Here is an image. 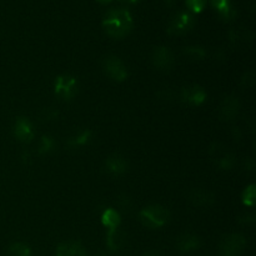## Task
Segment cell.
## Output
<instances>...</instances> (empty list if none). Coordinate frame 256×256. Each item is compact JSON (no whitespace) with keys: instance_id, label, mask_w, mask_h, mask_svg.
Masks as SVG:
<instances>
[{"instance_id":"obj_8","label":"cell","mask_w":256,"mask_h":256,"mask_svg":"<svg viewBox=\"0 0 256 256\" xmlns=\"http://www.w3.org/2000/svg\"><path fill=\"white\" fill-rule=\"evenodd\" d=\"M14 136L22 142H30L34 139V130H32V122L28 118H18L12 128Z\"/></svg>"},{"instance_id":"obj_22","label":"cell","mask_w":256,"mask_h":256,"mask_svg":"<svg viewBox=\"0 0 256 256\" xmlns=\"http://www.w3.org/2000/svg\"><path fill=\"white\" fill-rule=\"evenodd\" d=\"M256 202V186L250 185L242 192V202L248 206H254Z\"/></svg>"},{"instance_id":"obj_18","label":"cell","mask_w":256,"mask_h":256,"mask_svg":"<svg viewBox=\"0 0 256 256\" xmlns=\"http://www.w3.org/2000/svg\"><path fill=\"white\" fill-rule=\"evenodd\" d=\"M200 245V239L195 235L185 234L178 239V248L182 252H192V250L198 249Z\"/></svg>"},{"instance_id":"obj_25","label":"cell","mask_w":256,"mask_h":256,"mask_svg":"<svg viewBox=\"0 0 256 256\" xmlns=\"http://www.w3.org/2000/svg\"><path fill=\"white\" fill-rule=\"evenodd\" d=\"M58 112H55L52 108H46V109H44L42 112V114H40V119L42 120V122H50V120H55L58 118Z\"/></svg>"},{"instance_id":"obj_1","label":"cell","mask_w":256,"mask_h":256,"mask_svg":"<svg viewBox=\"0 0 256 256\" xmlns=\"http://www.w3.org/2000/svg\"><path fill=\"white\" fill-rule=\"evenodd\" d=\"M102 26L108 35L112 38H124L132 32V18L124 8H114L105 14Z\"/></svg>"},{"instance_id":"obj_4","label":"cell","mask_w":256,"mask_h":256,"mask_svg":"<svg viewBox=\"0 0 256 256\" xmlns=\"http://www.w3.org/2000/svg\"><path fill=\"white\" fill-rule=\"evenodd\" d=\"M246 240L240 234H230L224 236L220 244V252L222 256H240L245 249Z\"/></svg>"},{"instance_id":"obj_10","label":"cell","mask_w":256,"mask_h":256,"mask_svg":"<svg viewBox=\"0 0 256 256\" xmlns=\"http://www.w3.org/2000/svg\"><path fill=\"white\" fill-rule=\"evenodd\" d=\"M182 99L184 102H189V104L198 106V105H202L206 100V92L200 86L192 85V86L184 88L182 90Z\"/></svg>"},{"instance_id":"obj_12","label":"cell","mask_w":256,"mask_h":256,"mask_svg":"<svg viewBox=\"0 0 256 256\" xmlns=\"http://www.w3.org/2000/svg\"><path fill=\"white\" fill-rule=\"evenodd\" d=\"M240 102L238 98L228 96L225 98L222 102V106H220V116L222 120H232L236 116L238 112H239Z\"/></svg>"},{"instance_id":"obj_17","label":"cell","mask_w":256,"mask_h":256,"mask_svg":"<svg viewBox=\"0 0 256 256\" xmlns=\"http://www.w3.org/2000/svg\"><path fill=\"white\" fill-rule=\"evenodd\" d=\"M102 222L108 229H116V228H119L120 222H122L120 214L115 209L109 208V209H106L102 212Z\"/></svg>"},{"instance_id":"obj_20","label":"cell","mask_w":256,"mask_h":256,"mask_svg":"<svg viewBox=\"0 0 256 256\" xmlns=\"http://www.w3.org/2000/svg\"><path fill=\"white\" fill-rule=\"evenodd\" d=\"M56 148V142L55 140L52 139V136L49 135H44L40 140V144H39V154L40 155H45V154H50Z\"/></svg>"},{"instance_id":"obj_6","label":"cell","mask_w":256,"mask_h":256,"mask_svg":"<svg viewBox=\"0 0 256 256\" xmlns=\"http://www.w3.org/2000/svg\"><path fill=\"white\" fill-rule=\"evenodd\" d=\"M102 68L104 72L110 79L115 80V82H124L128 76V72L125 65L122 64V60L116 56L109 55L102 62Z\"/></svg>"},{"instance_id":"obj_15","label":"cell","mask_w":256,"mask_h":256,"mask_svg":"<svg viewBox=\"0 0 256 256\" xmlns=\"http://www.w3.org/2000/svg\"><path fill=\"white\" fill-rule=\"evenodd\" d=\"M189 198L190 202L198 206H209L215 200L214 195L205 190H192Z\"/></svg>"},{"instance_id":"obj_13","label":"cell","mask_w":256,"mask_h":256,"mask_svg":"<svg viewBox=\"0 0 256 256\" xmlns=\"http://www.w3.org/2000/svg\"><path fill=\"white\" fill-rule=\"evenodd\" d=\"M56 256H86V252L79 242H68L58 246Z\"/></svg>"},{"instance_id":"obj_14","label":"cell","mask_w":256,"mask_h":256,"mask_svg":"<svg viewBox=\"0 0 256 256\" xmlns=\"http://www.w3.org/2000/svg\"><path fill=\"white\" fill-rule=\"evenodd\" d=\"M125 240H126L125 232H122L119 228L108 230L106 242H108V246H109L112 250H119L120 248L124 246Z\"/></svg>"},{"instance_id":"obj_2","label":"cell","mask_w":256,"mask_h":256,"mask_svg":"<svg viewBox=\"0 0 256 256\" xmlns=\"http://www.w3.org/2000/svg\"><path fill=\"white\" fill-rule=\"evenodd\" d=\"M140 222L142 225L150 229H156V228L164 226L170 219V212L166 208L160 206V205H150L142 210L139 214Z\"/></svg>"},{"instance_id":"obj_19","label":"cell","mask_w":256,"mask_h":256,"mask_svg":"<svg viewBox=\"0 0 256 256\" xmlns=\"http://www.w3.org/2000/svg\"><path fill=\"white\" fill-rule=\"evenodd\" d=\"M92 139V132L89 129L82 130V132H78L75 136L70 138L69 139V145L70 146H82V145L88 144Z\"/></svg>"},{"instance_id":"obj_9","label":"cell","mask_w":256,"mask_h":256,"mask_svg":"<svg viewBox=\"0 0 256 256\" xmlns=\"http://www.w3.org/2000/svg\"><path fill=\"white\" fill-rule=\"evenodd\" d=\"M210 156L222 169L228 170L234 164V156L222 144H214L210 148Z\"/></svg>"},{"instance_id":"obj_26","label":"cell","mask_w":256,"mask_h":256,"mask_svg":"<svg viewBox=\"0 0 256 256\" xmlns=\"http://www.w3.org/2000/svg\"><path fill=\"white\" fill-rule=\"evenodd\" d=\"M144 256H162V254L158 252H148V254H145Z\"/></svg>"},{"instance_id":"obj_11","label":"cell","mask_w":256,"mask_h":256,"mask_svg":"<svg viewBox=\"0 0 256 256\" xmlns=\"http://www.w3.org/2000/svg\"><path fill=\"white\" fill-rule=\"evenodd\" d=\"M105 170L108 174L119 176L128 172V162L120 155H112L105 162Z\"/></svg>"},{"instance_id":"obj_28","label":"cell","mask_w":256,"mask_h":256,"mask_svg":"<svg viewBox=\"0 0 256 256\" xmlns=\"http://www.w3.org/2000/svg\"><path fill=\"white\" fill-rule=\"evenodd\" d=\"M165 2H166V4H169V5H172V0H165Z\"/></svg>"},{"instance_id":"obj_23","label":"cell","mask_w":256,"mask_h":256,"mask_svg":"<svg viewBox=\"0 0 256 256\" xmlns=\"http://www.w3.org/2000/svg\"><path fill=\"white\" fill-rule=\"evenodd\" d=\"M184 52L190 58V59H194V60H202L204 59L205 56V50L200 46L185 48Z\"/></svg>"},{"instance_id":"obj_7","label":"cell","mask_w":256,"mask_h":256,"mask_svg":"<svg viewBox=\"0 0 256 256\" xmlns=\"http://www.w3.org/2000/svg\"><path fill=\"white\" fill-rule=\"evenodd\" d=\"M152 62L155 68L162 72H170L174 66V55L168 48L158 46L155 48L152 55Z\"/></svg>"},{"instance_id":"obj_24","label":"cell","mask_w":256,"mask_h":256,"mask_svg":"<svg viewBox=\"0 0 256 256\" xmlns=\"http://www.w3.org/2000/svg\"><path fill=\"white\" fill-rule=\"evenodd\" d=\"M188 8L194 12H200L206 5V0H185Z\"/></svg>"},{"instance_id":"obj_3","label":"cell","mask_w":256,"mask_h":256,"mask_svg":"<svg viewBox=\"0 0 256 256\" xmlns=\"http://www.w3.org/2000/svg\"><path fill=\"white\" fill-rule=\"evenodd\" d=\"M54 92L62 100H72L78 92V82L70 75H60L55 79Z\"/></svg>"},{"instance_id":"obj_27","label":"cell","mask_w":256,"mask_h":256,"mask_svg":"<svg viewBox=\"0 0 256 256\" xmlns=\"http://www.w3.org/2000/svg\"><path fill=\"white\" fill-rule=\"evenodd\" d=\"M120 2H130V4H134V2H136L138 0H120Z\"/></svg>"},{"instance_id":"obj_5","label":"cell","mask_w":256,"mask_h":256,"mask_svg":"<svg viewBox=\"0 0 256 256\" xmlns=\"http://www.w3.org/2000/svg\"><path fill=\"white\" fill-rule=\"evenodd\" d=\"M195 24V18L192 12H180L175 15L170 22L169 28H168V32L174 35L185 34L189 32Z\"/></svg>"},{"instance_id":"obj_16","label":"cell","mask_w":256,"mask_h":256,"mask_svg":"<svg viewBox=\"0 0 256 256\" xmlns=\"http://www.w3.org/2000/svg\"><path fill=\"white\" fill-rule=\"evenodd\" d=\"M210 2H212V6L219 12L220 16L224 18V19L230 20L236 15V12H235L230 0H210Z\"/></svg>"},{"instance_id":"obj_29","label":"cell","mask_w":256,"mask_h":256,"mask_svg":"<svg viewBox=\"0 0 256 256\" xmlns=\"http://www.w3.org/2000/svg\"><path fill=\"white\" fill-rule=\"evenodd\" d=\"M100 2H110V0H100Z\"/></svg>"},{"instance_id":"obj_21","label":"cell","mask_w":256,"mask_h":256,"mask_svg":"<svg viewBox=\"0 0 256 256\" xmlns=\"http://www.w3.org/2000/svg\"><path fill=\"white\" fill-rule=\"evenodd\" d=\"M8 254H9V256H30L32 255V250L28 245L22 244V242H14L9 246Z\"/></svg>"}]
</instances>
